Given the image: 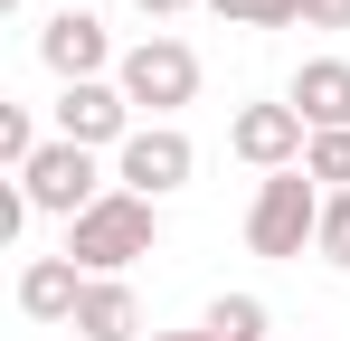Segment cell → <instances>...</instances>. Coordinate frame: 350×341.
Here are the masks:
<instances>
[{
    "instance_id": "15",
    "label": "cell",
    "mask_w": 350,
    "mask_h": 341,
    "mask_svg": "<svg viewBox=\"0 0 350 341\" xmlns=\"http://www.w3.org/2000/svg\"><path fill=\"white\" fill-rule=\"evenodd\" d=\"M0 162H10V180L38 162V123H29V105H0Z\"/></svg>"
},
{
    "instance_id": "1",
    "label": "cell",
    "mask_w": 350,
    "mask_h": 341,
    "mask_svg": "<svg viewBox=\"0 0 350 341\" xmlns=\"http://www.w3.org/2000/svg\"><path fill=\"white\" fill-rule=\"evenodd\" d=\"M161 247V199H133V190H105L85 218H66V266H85V275H123V266H142Z\"/></svg>"
},
{
    "instance_id": "4",
    "label": "cell",
    "mask_w": 350,
    "mask_h": 341,
    "mask_svg": "<svg viewBox=\"0 0 350 341\" xmlns=\"http://www.w3.org/2000/svg\"><path fill=\"white\" fill-rule=\"evenodd\" d=\"M19 190H29V209H38V218H85V209L105 199V170H95L85 142H57V133H48V142H38V162L19 170Z\"/></svg>"
},
{
    "instance_id": "10",
    "label": "cell",
    "mask_w": 350,
    "mask_h": 341,
    "mask_svg": "<svg viewBox=\"0 0 350 341\" xmlns=\"http://www.w3.org/2000/svg\"><path fill=\"white\" fill-rule=\"evenodd\" d=\"M76 303H85V266H66V256H29L19 266V313L29 323H76Z\"/></svg>"
},
{
    "instance_id": "3",
    "label": "cell",
    "mask_w": 350,
    "mask_h": 341,
    "mask_svg": "<svg viewBox=\"0 0 350 341\" xmlns=\"http://www.w3.org/2000/svg\"><path fill=\"white\" fill-rule=\"evenodd\" d=\"M114 86L133 95V114H142V123H171V114L189 105V95H199V48H189V38H161V29H152L142 48H123Z\"/></svg>"
},
{
    "instance_id": "5",
    "label": "cell",
    "mask_w": 350,
    "mask_h": 341,
    "mask_svg": "<svg viewBox=\"0 0 350 341\" xmlns=\"http://www.w3.org/2000/svg\"><path fill=\"white\" fill-rule=\"evenodd\" d=\"M189 170H199V142H189L180 123H142V133L114 152V190H133V199H171V190H189Z\"/></svg>"
},
{
    "instance_id": "19",
    "label": "cell",
    "mask_w": 350,
    "mask_h": 341,
    "mask_svg": "<svg viewBox=\"0 0 350 341\" xmlns=\"http://www.w3.org/2000/svg\"><path fill=\"white\" fill-rule=\"evenodd\" d=\"M142 341H208V332H142Z\"/></svg>"
},
{
    "instance_id": "11",
    "label": "cell",
    "mask_w": 350,
    "mask_h": 341,
    "mask_svg": "<svg viewBox=\"0 0 350 341\" xmlns=\"http://www.w3.org/2000/svg\"><path fill=\"white\" fill-rule=\"evenodd\" d=\"M76 341H142V303L123 275H85V303H76Z\"/></svg>"
},
{
    "instance_id": "14",
    "label": "cell",
    "mask_w": 350,
    "mask_h": 341,
    "mask_svg": "<svg viewBox=\"0 0 350 341\" xmlns=\"http://www.w3.org/2000/svg\"><path fill=\"white\" fill-rule=\"evenodd\" d=\"M312 256L350 275V190H332V199H322V237H312Z\"/></svg>"
},
{
    "instance_id": "13",
    "label": "cell",
    "mask_w": 350,
    "mask_h": 341,
    "mask_svg": "<svg viewBox=\"0 0 350 341\" xmlns=\"http://www.w3.org/2000/svg\"><path fill=\"white\" fill-rule=\"evenodd\" d=\"M228 29H293L303 19V0H208Z\"/></svg>"
},
{
    "instance_id": "7",
    "label": "cell",
    "mask_w": 350,
    "mask_h": 341,
    "mask_svg": "<svg viewBox=\"0 0 350 341\" xmlns=\"http://www.w3.org/2000/svg\"><path fill=\"white\" fill-rule=\"evenodd\" d=\"M228 152H237L246 170H265V180H275V170H303V152H312V123H303L293 105H237Z\"/></svg>"
},
{
    "instance_id": "12",
    "label": "cell",
    "mask_w": 350,
    "mask_h": 341,
    "mask_svg": "<svg viewBox=\"0 0 350 341\" xmlns=\"http://www.w3.org/2000/svg\"><path fill=\"white\" fill-rule=\"evenodd\" d=\"M199 332H208V341H275V332H265V303H256V294H218V303L199 313Z\"/></svg>"
},
{
    "instance_id": "18",
    "label": "cell",
    "mask_w": 350,
    "mask_h": 341,
    "mask_svg": "<svg viewBox=\"0 0 350 341\" xmlns=\"http://www.w3.org/2000/svg\"><path fill=\"white\" fill-rule=\"evenodd\" d=\"M133 10H152V19H180V10H189V0H133Z\"/></svg>"
},
{
    "instance_id": "20",
    "label": "cell",
    "mask_w": 350,
    "mask_h": 341,
    "mask_svg": "<svg viewBox=\"0 0 350 341\" xmlns=\"http://www.w3.org/2000/svg\"><path fill=\"white\" fill-rule=\"evenodd\" d=\"M0 10H19V0H0Z\"/></svg>"
},
{
    "instance_id": "8",
    "label": "cell",
    "mask_w": 350,
    "mask_h": 341,
    "mask_svg": "<svg viewBox=\"0 0 350 341\" xmlns=\"http://www.w3.org/2000/svg\"><path fill=\"white\" fill-rule=\"evenodd\" d=\"M38 66H48L57 86H85V76L123 66V57H114V38H105V19H95V10H57V19L38 29Z\"/></svg>"
},
{
    "instance_id": "16",
    "label": "cell",
    "mask_w": 350,
    "mask_h": 341,
    "mask_svg": "<svg viewBox=\"0 0 350 341\" xmlns=\"http://www.w3.org/2000/svg\"><path fill=\"white\" fill-rule=\"evenodd\" d=\"M303 170H312L322 190H350V133H312V152H303Z\"/></svg>"
},
{
    "instance_id": "9",
    "label": "cell",
    "mask_w": 350,
    "mask_h": 341,
    "mask_svg": "<svg viewBox=\"0 0 350 341\" xmlns=\"http://www.w3.org/2000/svg\"><path fill=\"white\" fill-rule=\"evenodd\" d=\"M284 105L312 123V133H350V57H303L284 86Z\"/></svg>"
},
{
    "instance_id": "2",
    "label": "cell",
    "mask_w": 350,
    "mask_h": 341,
    "mask_svg": "<svg viewBox=\"0 0 350 341\" xmlns=\"http://www.w3.org/2000/svg\"><path fill=\"white\" fill-rule=\"evenodd\" d=\"M322 180L312 170H275V180H256V199H246V247L256 256H275V266H293L312 237H322Z\"/></svg>"
},
{
    "instance_id": "17",
    "label": "cell",
    "mask_w": 350,
    "mask_h": 341,
    "mask_svg": "<svg viewBox=\"0 0 350 341\" xmlns=\"http://www.w3.org/2000/svg\"><path fill=\"white\" fill-rule=\"evenodd\" d=\"M303 29H350V0H303Z\"/></svg>"
},
{
    "instance_id": "6",
    "label": "cell",
    "mask_w": 350,
    "mask_h": 341,
    "mask_svg": "<svg viewBox=\"0 0 350 341\" xmlns=\"http://www.w3.org/2000/svg\"><path fill=\"white\" fill-rule=\"evenodd\" d=\"M142 133V114L114 76H85V86H57V142H85V152H123Z\"/></svg>"
}]
</instances>
